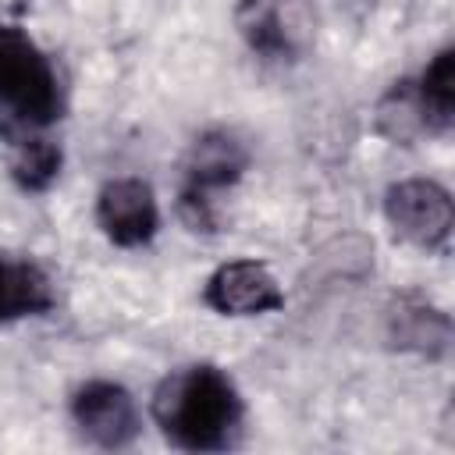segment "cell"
I'll return each mask as SVG.
<instances>
[{
  "instance_id": "5",
  "label": "cell",
  "mask_w": 455,
  "mask_h": 455,
  "mask_svg": "<svg viewBox=\"0 0 455 455\" xmlns=\"http://www.w3.org/2000/svg\"><path fill=\"white\" fill-rule=\"evenodd\" d=\"M75 427L100 448H124L139 434V409L128 387L114 380H89L71 398Z\"/></svg>"
},
{
  "instance_id": "9",
  "label": "cell",
  "mask_w": 455,
  "mask_h": 455,
  "mask_svg": "<svg viewBox=\"0 0 455 455\" xmlns=\"http://www.w3.org/2000/svg\"><path fill=\"white\" fill-rule=\"evenodd\" d=\"M238 36L249 43V50L263 57H284L291 53V28L277 0H242L235 7Z\"/></svg>"
},
{
  "instance_id": "10",
  "label": "cell",
  "mask_w": 455,
  "mask_h": 455,
  "mask_svg": "<svg viewBox=\"0 0 455 455\" xmlns=\"http://www.w3.org/2000/svg\"><path fill=\"white\" fill-rule=\"evenodd\" d=\"M416 96L423 107L427 132H434V135L451 132V124H455V53L451 50H441L427 64L423 78L416 82Z\"/></svg>"
},
{
  "instance_id": "11",
  "label": "cell",
  "mask_w": 455,
  "mask_h": 455,
  "mask_svg": "<svg viewBox=\"0 0 455 455\" xmlns=\"http://www.w3.org/2000/svg\"><path fill=\"white\" fill-rule=\"evenodd\" d=\"M60 174V146L43 139V135H28V132H14L11 135V178L25 188V192H43L57 181Z\"/></svg>"
},
{
  "instance_id": "13",
  "label": "cell",
  "mask_w": 455,
  "mask_h": 455,
  "mask_svg": "<svg viewBox=\"0 0 455 455\" xmlns=\"http://www.w3.org/2000/svg\"><path fill=\"white\" fill-rule=\"evenodd\" d=\"M395 338L405 348H419V352H437L448 341V320L437 309L427 306H412L402 309L395 320Z\"/></svg>"
},
{
  "instance_id": "8",
  "label": "cell",
  "mask_w": 455,
  "mask_h": 455,
  "mask_svg": "<svg viewBox=\"0 0 455 455\" xmlns=\"http://www.w3.org/2000/svg\"><path fill=\"white\" fill-rule=\"evenodd\" d=\"M53 284L32 259L0 252V323L39 316L53 309Z\"/></svg>"
},
{
  "instance_id": "6",
  "label": "cell",
  "mask_w": 455,
  "mask_h": 455,
  "mask_svg": "<svg viewBox=\"0 0 455 455\" xmlns=\"http://www.w3.org/2000/svg\"><path fill=\"white\" fill-rule=\"evenodd\" d=\"M96 224L114 245H146L160 228L156 196L142 178H114L96 196Z\"/></svg>"
},
{
  "instance_id": "3",
  "label": "cell",
  "mask_w": 455,
  "mask_h": 455,
  "mask_svg": "<svg viewBox=\"0 0 455 455\" xmlns=\"http://www.w3.org/2000/svg\"><path fill=\"white\" fill-rule=\"evenodd\" d=\"M384 217L395 228V235L405 238L409 245L427 249V252L448 249L455 210H451V196L444 185L430 178L395 181L384 192Z\"/></svg>"
},
{
  "instance_id": "2",
  "label": "cell",
  "mask_w": 455,
  "mask_h": 455,
  "mask_svg": "<svg viewBox=\"0 0 455 455\" xmlns=\"http://www.w3.org/2000/svg\"><path fill=\"white\" fill-rule=\"evenodd\" d=\"M0 107L28 128L60 117V82L50 57L14 25H0Z\"/></svg>"
},
{
  "instance_id": "1",
  "label": "cell",
  "mask_w": 455,
  "mask_h": 455,
  "mask_svg": "<svg viewBox=\"0 0 455 455\" xmlns=\"http://www.w3.org/2000/svg\"><path fill=\"white\" fill-rule=\"evenodd\" d=\"M245 405L231 377L217 366H185L153 391V419L174 448L224 451L242 434Z\"/></svg>"
},
{
  "instance_id": "4",
  "label": "cell",
  "mask_w": 455,
  "mask_h": 455,
  "mask_svg": "<svg viewBox=\"0 0 455 455\" xmlns=\"http://www.w3.org/2000/svg\"><path fill=\"white\" fill-rule=\"evenodd\" d=\"M203 302L220 316H259L284 306V291L270 267L256 259H231L217 267L203 288Z\"/></svg>"
},
{
  "instance_id": "7",
  "label": "cell",
  "mask_w": 455,
  "mask_h": 455,
  "mask_svg": "<svg viewBox=\"0 0 455 455\" xmlns=\"http://www.w3.org/2000/svg\"><path fill=\"white\" fill-rule=\"evenodd\" d=\"M249 164L245 146L231 135V132H206L192 142L188 160H185V188H199V192H217L228 188L242 178Z\"/></svg>"
},
{
  "instance_id": "12",
  "label": "cell",
  "mask_w": 455,
  "mask_h": 455,
  "mask_svg": "<svg viewBox=\"0 0 455 455\" xmlns=\"http://www.w3.org/2000/svg\"><path fill=\"white\" fill-rule=\"evenodd\" d=\"M377 124L391 142H402V146H409L419 132H427L423 107H419V96H416V82H395V89L380 100Z\"/></svg>"
}]
</instances>
